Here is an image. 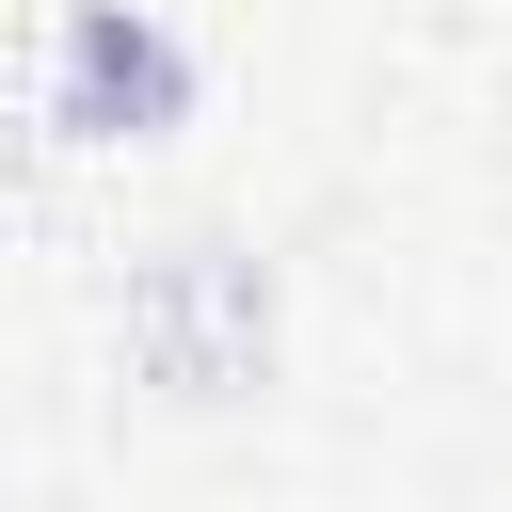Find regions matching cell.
<instances>
[{
	"label": "cell",
	"instance_id": "1",
	"mask_svg": "<svg viewBox=\"0 0 512 512\" xmlns=\"http://www.w3.org/2000/svg\"><path fill=\"white\" fill-rule=\"evenodd\" d=\"M48 128L64 144H176L192 128V48L160 0H64L48 32Z\"/></svg>",
	"mask_w": 512,
	"mask_h": 512
},
{
	"label": "cell",
	"instance_id": "2",
	"mask_svg": "<svg viewBox=\"0 0 512 512\" xmlns=\"http://www.w3.org/2000/svg\"><path fill=\"white\" fill-rule=\"evenodd\" d=\"M128 336H144V368L160 384H256V352H272V288H256V256H224V240H192V256H160L144 272V304H128Z\"/></svg>",
	"mask_w": 512,
	"mask_h": 512
}]
</instances>
